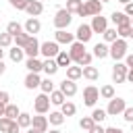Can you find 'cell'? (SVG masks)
Segmentation results:
<instances>
[{
    "label": "cell",
    "mask_w": 133,
    "mask_h": 133,
    "mask_svg": "<svg viewBox=\"0 0 133 133\" xmlns=\"http://www.w3.org/2000/svg\"><path fill=\"white\" fill-rule=\"evenodd\" d=\"M127 50H129L127 39L118 37V39H114V42L110 44V58H114V62H116V60H125V56L129 54Z\"/></svg>",
    "instance_id": "1"
},
{
    "label": "cell",
    "mask_w": 133,
    "mask_h": 133,
    "mask_svg": "<svg viewBox=\"0 0 133 133\" xmlns=\"http://www.w3.org/2000/svg\"><path fill=\"white\" fill-rule=\"evenodd\" d=\"M71 21H73V12H69L66 8H58L56 15H54V19H52V23H54L56 29H69Z\"/></svg>",
    "instance_id": "2"
},
{
    "label": "cell",
    "mask_w": 133,
    "mask_h": 133,
    "mask_svg": "<svg viewBox=\"0 0 133 133\" xmlns=\"http://www.w3.org/2000/svg\"><path fill=\"white\" fill-rule=\"evenodd\" d=\"M102 8H104V2H100V0H85L79 17H96V15H102Z\"/></svg>",
    "instance_id": "3"
},
{
    "label": "cell",
    "mask_w": 133,
    "mask_h": 133,
    "mask_svg": "<svg viewBox=\"0 0 133 133\" xmlns=\"http://www.w3.org/2000/svg\"><path fill=\"white\" fill-rule=\"evenodd\" d=\"M50 94H39V96H35V100H33V110H35V114H48L50 112Z\"/></svg>",
    "instance_id": "4"
},
{
    "label": "cell",
    "mask_w": 133,
    "mask_h": 133,
    "mask_svg": "<svg viewBox=\"0 0 133 133\" xmlns=\"http://www.w3.org/2000/svg\"><path fill=\"white\" fill-rule=\"evenodd\" d=\"M58 52H60V44L56 42V39H48V42H42V46H39V54L44 56V58H56L58 56Z\"/></svg>",
    "instance_id": "5"
},
{
    "label": "cell",
    "mask_w": 133,
    "mask_h": 133,
    "mask_svg": "<svg viewBox=\"0 0 133 133\" xmlns=\"http://www.w3.org/2000/svg\"><path fill=\"white\" fill-rule=\"evenodd\" d=\"M127 71H129V66H127L125 62L116 60L114 66H112V73H110L112 83H125V81H127Z\"/></svg>",
    "instance_id": "6"
},
{
    "label": "cell",
    "mask_w": 133,
    "mask_h": 133,
    "mask_svg": "<svg viewBox=\"0 0 133 133\" xmlns=\"http://www.w3.org/2000/svg\"><path fill=\"white\" fill-rule=\"evenodd\" d=\"M125 108H127V102H125L123 98L114 96L112 100H108L106 112H108V116H118V114H123V110H125Z\"/></svg>",
    "instance_id": "7"
},
{
    "label": "cell",
    "mask_w": 133,
    "mask_h": 133,
    "mask_svg": "<svg viewBox=\"0 0 133 133\" xmlns=\"http://www.w3.org/2000/svg\"><path fill=\"white\" fill-rule=\"evenodd\" d=\"M98 100H100V89H98L96 85H87V87L83 89V104L94 108Z\"/></svg>",
    "instance_id": "8"
},
{
    "label": "cell",
    "mask_w": 133,
    "mask_h": 133,
    "mask_svg": "<svg viewBox=\"0 0 133 133\" xmlns=\"http://www.w3.org/2000/svg\"><path fill=\"white\" fill-rule=\"evenodd\" d=\"M91 37H94L91 25H87V23H81V25L77 27V31H75V39H77V42H83V44H87Z\"/></svg>",
    "instance_id": "9"
},
{
    "label": "cell",
    "mask_w": 133,
    "mask_h": 133,
    "mask_svg": "<svg viewBox=\"0 0 133 133\" xmlns=\"http://www.w3.org/2000/svg\"><path fill=\"white\" fill-rule=\"evenodd\" d=\"M39 46H42V42H39L35 35H31L29 42H27V46L23 48V50H25V56H27V58H37V56H39Z\"/></svg>",
    "instance_id": "10"
},
{
    "label": "cell",
    "mask_w": 133,
    "mask_h": 133,
    "mask_svg": "<svg viewBox=\"0 0 133 133\" xmlns=\"http://www.w3.org/2000/svg\"><path fill=\"white\" fill-rule=\"evenodd\" d=\"M85 52H87V50H85V44H83V42H77V39H75V42L69 46V54H71L73 62H79Z\"/></svg>",
    "instance_id": "11"
},
{
    "label": "cell",
    "mask_w": 133,
    "mask_h": 133,
    "mask_svg": "<svg viewBox=\"0 0 133 133\" xmlns=\"http://www.w3.org/2000/svg\"><path fill=\"white\" fill-rule=\"evenodd\" d=\"M31 127H33L35 131H39V133H48L50 121H48V116H44V114H35V116H31Z\"/></svg>",
    "instance_id": "12"
},
{
    "label": "cell",
    "mask_w": 133,
    "mask_h": 133,
    "mask_svg": "<svg viewBox=\"0 0 133 133\" xmlns=\"http://www.w3.org/2000/svg\"><path fill=\"white\" fill-rule=\"evenodd\" d=\"M91 31L94 33H104L106 29H108V19L106 17H102V15H96V17H91Z\"/></svg>",
    "instance_id": "13"
},
{
    "label": "cell",
    "mask_w": 133,
    "mask_h": 133,
    "mask_svg": "<svg viewBox=\"0 0 133 133\" xmlns=\"http://www.w3.org/2000/svg\"><path fill=\"white\" fill-rule=\"evenodd\" d=\"M25 12H27L29 17H39V15L44 12V2H42V0H27Z\"/></svg>",
    "instance_id": "14"
},
{
    "label": "cell",
    "mask_w": 133,
    "mask_h": 133,
    "mask_svg": "<svg viewBox=\"0 0 133 133\" xmlns=\"http://www.w3.org/2000/svg\"><path fill=\"white\" fill-rule=\"evenodd\" d=\"M54 39H56L58 44L71 46V44L75 42V33H69V29H56V31H54Z\"/></svg>",
    "instance_id": "15"
},
{
    "label": "cell",
    "mask_w": 133,
    "mask_h": 133,
    "mask_svg": "<svg viewBox=\"0 0 133 133\" xmlns=\"http://www.w3.org/2000/svg\"><path fill=\"white\" fill-rule=\"evenodd\" d=\"M91 54H94V58H106V56H110V44H106V42H98L94 48H91Z\"/></svg>",
    "instance_id": "16"
},
{
    "label": "cell",
    "mask_w": 133,
    "mask_h": 133,
    "mask_svg": "<svg viewBox=\"0 0 133 133\" xmlns=\"http://www.w3.org/2000/svg\"><path fill=\"white\" fill-rule=\"evenodd\" d=\"M58 89H60L66 98H73V96L77 94V83H75L73 79H66V77H64V79L60 81V87H58Z\"/></svg>",
    "instance_id": "17"
},
{
    "label": "cell",
    "mask_w": 133,
    "mask_h": 133,
    "mask_svg": "<svg viewBox=\"0 0 133 133\" xmlns=\"http://www.w3.org/2000/svg\"><path fill=\"white\" fill-rule=\"evenodd\" d=\"M110 21L114 23V27H121V25H131V17L123 10V12H118V10H114L112 15H110Z\"/></svg>",
    "instance_id": "18"
},
{
    "label": "cell",
    "mask_w": 133,
    "mask_h": 133,
    "mask_svg": "<svg viewBox=\"0 0 133 133\" xmlns=\"http://www.w3.org/2000/svg\"><path fill=\"white\" fill-rule=\"evenodd\" d=\"M25 31L29 33V35H35V33H39L42 31V23H39V19L37 17H29L27 21H25Z\"/></svg>",
    "instance_id": "19"
},
{
    "label": "cell",
    "mask_w": 133,
    "mask_h": 133,
    "mask_svg": "<svg viewBox=\"0 0 133 133\" xmlns=\"http://www.w3.org/2000/svg\"><path fill=\"white\" fill-rule=\"evenodd\" d=\"M23 83H25V89H35V87H39L42 77H39V73H27Z\"/></svg>",
    "instance_id": "20"
},
{
    "label": "cell",
    "mask_w": 133,
    "mask_h": 133,
    "mask_svg": "<svg viewBox=\"0 0 133 133\" xmlns=\"http://www.w3.org/2000/svg\"><path fill=\"white\" fill-rule=\"evenodd\" d=\"M25 66H27L29 73H42L44 71V60H39V58H27Z\"/></svg>",
    "instance_id": "21"
},
{
    "label": "cell",
    "mask_w": 133,
    "mask_h": 133,
    "mask_svg": "<svg viewBox=\"0 0 133 133\" xmlns=\"http://www.w3.org/2000/svg\"><path fill=\"white\" fill-rule=\"evenodd\" d=\"M58 62H56V58H46L44 60V73L48 75V77H52V75H56L58 73Z\"/></svg>",
    "instance_id": "22"
},
{
    "label": "cell",
    "mask_w": 133,
    "mask_h": 133,
    "mask_svg": "<svg viewBox=\"0 0 133 133\" xmlns=\"http://www.w3.org/2000/svg\"><path fill=\"white\" fill-rule=\"evenodd\" d=\"M8 58H10L12 62H21V60L25 58V50H23L21 46H10V50H8Z\"/></svg>",
    "instance_id": "23"
},
{
    "label": "cell",
    "mask_w": 133,
    "mask_h": 133,
    "mask_svg": "<svg viewBox=\"0 0 133 133\" xmlns=\"http://www.w3.org/2000/svg\"><path fill=\"white\" fill-rule=\"evenodd\" d=\"M81 77H83V66H79V64H71V66H66V79L77 81V79H81Z\"/></svg>",
    "instance_id": "24"
},
{
    "label": "cell",
    "mask_w": 133,
    "mask_h": 133,
    "mask_svg": "<svg viewBox=\"0 0 133 133\" xmlns=\"http://www.w3.org/2000/svg\"><path fill=\"white\" fill-rule=\"evenodd\" d=\"M56 62H58V66H71L73 64V58H71V54L66 52V50H60L58 52V56H56Z\"/></svg>",
    "instance_id": "25"
},
{
    "label": "cell",
    "mask_w": 133,
    "mask_h": 133,
    "mask_svg": "<svg viewBox=\"0 0 133 133\" xmlns=\"http://www.w3.org/2000/svg\"><path fill=\"white\" fill-rule=\"evenodd\" d=\"M50 102H52L54 106H62V104L66 102V96H64L60 89H54V91L50 94Z\"/></svg>",
    "instance_id": "26"
},
{
    "label": "cell",
    "mask_w": 133,
    "mask_h": 133,
    "mask_svg": "<svg viewBox=\"0 0 133 133\" xmlns=\"http://www.w3.org/2000/svg\"><path fill=\"white\" fill-rule=\"evenodd\" d=\"M48 121H50V125L60 127V125L64 123V114H62L60 110H52V112H50V116H48Z\"/></svg>",
    "instance_id": "27"
},
{
    "label": "cell",
    "mask_w": 133,
    "mask_h": 133,
    "mask_svg": "<svg viewBox=\"0 0 133 133\" xmlns=\"http://www.w3.org/2000/svg\"><path fill=\"white\" fill-rule=\"evenodd\" d=\"M64 8L69 12H73V15H79L81 8H83V0H66V6Z\"/></svg>",
    "instance_id": "28"
},
{
    "label": "cell",
    "mask_w": 133,
    "mask_h": 133,
    "mask_svg": "<svg viewBox=\"0 0 133 133\" xmlns=\"http://www.w3.org/2000/svg\"><path fill=\"white\" fill-rule=\"evenodd\" d=\"M89 116L94 118V123H102V121L108 118V112H106V108H94Z\"/></svg>",
    "instance_id": "29"
},
{
    "label": "cell",
    "mask_w": 133,
    "mask_h": 133,
    "mask_svg": "<svg viewBox=\"0 0 133 133\" xmlns=\"http://www.w3.org/2000/svg\"><path fill=\"white\" fill-rule=\"evenodd\" d=\"M6 31H8V33H10L12 37H15V35H19L21 31H25V27H23V25H21L19 21H10V23L6 25Z\"/></svg>",
    "instance_id": "30"
},
{
    "label": "cell",
    "mask_w": 133,
    "mask_h": 133,
    "mask_svg": "<svg viewBox=\"0 0 133 133\" xmlns=\"http://www.w3.org/2000/svg\"><path fill=\"white\" fill-rule=\"evenodd\" d=\"M102 37H104L106 44H112L114 39H118V31H116V27H108V29L102 33Z\"/></svg>",
    "instance_id": "31"
},
{
    "label": "cell",
    "mask_w": 133,
    "mask_h": 133,
    "mask_svg": "<svg viewBox=\"0 0 133 133\" xmlns=\"http://www.w3.org/2000/svg\"><path fill=\"white\" fill-rule=\"evenodd\" d=\"M83 77L89 79V81H96V79L100 77V71H98L96 66H91V64H89V66H83Z\"/></svg>",
    "instance_id": "32"
},
{
    "label": "cell",
    "mask_w": 133,
    "mask_h": 133,
    "mask_svg": "<svg viewBox=\"0 0 133 133\" xmlns=\"http://www.w3.org/2000/svg\"><path fill=\"white\" fill-rule=\"evenodd\" d=\"M19 114H21V110H19V106H17V104H6V110H4V116H8V118H12V121H17V118H19Z\"/></svg>",
    "instance_id": "33"
},
{
    "label": "cell",
    "mask_w": 133,
    "mask_h": 133,
    "mask_svg": "<svg viewBox=\"0 0 133 133\" xmlns=\"http://www.w3.org/2000/svg\"><path fill=\"white\" fill-rule=\"evenodd\" d=\"M100 98H104V100H112L114 98V85H102L100 87Z\"/></svg>",
    "instance_id": "34"
},
{
    "label": "cell",
    "mask_w": 133,
    "mask_h": 133,
    "mask_svg": "<svg viewBox=\"0 0 133 133\" xmlns=\"http://www.w3.org/2000/svg\"><path fill=\"white\" fill-rule=\"evenodd\" d=\"M17 123H19L21 129H29V127H31V114H29V112H21L19 118H17Z\"/></svg>",
    "instance_id": "35"
},
{
    "label": "cell",
    "mask_w": 133,
    "mask_h": 133,
    "mask_svg": "<svg viewBox=\"0 0 133 133\" xmlns=\"http://www.w3.org/2000/svg\"><path fill=\"white\" fill-rule=\"evenodd\" d=\"M39 89H42L44 94H52V91H54V81H52V77H46V79H42V83H39Z\"/></svg>",
    "instance_id": "36"
},
{
    "label": "cell",
    "mask_w": 133,
    "mask_h": 133,
    "mask_svg": "<svg viewBox=\"0 0 133 133\" xmlns=\"http://www.w3.org/2000/svg\"><path fill=\"white\" fill-rule=\"evenodd\" d=\"M60 112H62L64 116H73V114L77 112V106H75L73 102H69V100H66V102H64V104L60 106Z\"/></svg>",
    "instance_id": "37"
},
{
    "label": "cell",
    "mask_w": 133,
    "mask_h": 133,
    "mask_svg": "<svg viewBox=\"0 0 133 133\" xmlns=\"http://www.w3.org/2000/svg\"><path fill=\"white\" fill-rule=\"evenodd\" d=\"M29 37H31V35H29L27 31H21L19 35H15V46H21V48H25V46H27V42H29Z\"/></svg>",
    "instance_id": "38"
},
{
    "label": "cell",
    "mask_w": 133,
    "mask_h": 133,
    "mask_svg": "<svg viewBox=\"0 0 133 133\" xmlns=\"http://www.w3.org/2000/svg\"><path fill=\"white\" fill-rule=\"evenodd\" d=\"M12 42H15V37H12L8 31L0 33V48H10V46H12Z\"/></svg>",
    "instance_id": "39"
},
{
    "label": "cell",
    "mask_w": 133,
    "mask_h": 133,
    "mask_svg": "<svg viewBox=\"0 0 133 133\" xmlns=\"http://www.w3.org/2000/svg\"><path fill=\"white\" fill-rule=\"evenodd\" d=\"M131 25H121V27H116V31H118V37H123V39H129L131 37Z\"/></svg>",
    "instance_id": "40"
},
{
    "label": "cell",
    "mask_w": 133,
    "mask_h": 133,
    "mask_svg": "<svg viewBox=\"0 0 133 133\" xmlns=\"http://www.w3.org/2000/svg\"><path fill=\"white\" fill-rule=\"evenodd\" d=\"M94 125H96V123H94V118H91V116H83V118H79V127H81L83 131H89Z\"/></svg>",
    "instance_id": "41"
},
{
    "label": "cell",
    "mask_w": 133,
    "mask_h": 133,
    "mask_svg": "<svg viewBox=\"0 0 133 133\" xmlns=\"http://www.w3.org/2000/svg\"><path fill=\"white\" fill-rule=\"evenodd\" d=\"M10 125H12V118L0 116V133H8V131H10Z\"/></svg>",
    "instance_id": "42"
},
{
    "label": "cell",
    "mask_w": 133,
    "mask_h": 133,
    "mask_svg": "<svg viewBox=\"0 0 133 133\" xmlns=\"http://www.w3.org/2000/svg\"><path fill=\"white\" fill-rule=\"evenodd\" d=\"M91 60H94V54H91V52H85V54H83V58H81L77 64H79V66H89V64H91Z\"/></svg>",
    "instance_id": "43"
},
{
    "label": "cell",
    "mask_w": 133,
    "mask_h": 133,
    "mask_svg": "<svg viewBox=\"0 0 133 133\" xmlns=\"http://www.w3.org/2000/svg\"><path fill=\"white\" fill-rule=\"evenodd\" d=\"M123 118H125L127 123H133V106H127V108L123 110Z\"/></svg>",
    "instance_id": "44"
},
{
    "label": "cell",
    "mask_w": 133,
    "mask_h": 133,
    "mask_svg": "<svg viewBox=\"0 0 133 133\" xmlns=\"http://www.w3.org/2000/svg\"><path fill=\"white\" fill-rule=\"evenodd\" d=\"M0 104H10V94L6 89H0Z\"/></svg>",
    "instance_id": "45"
},
{
    "label": "cell",
    "mask_w": 133,
    "mask_h": 133,
    "mask_svg": "<svg viewBox=\"0 0 133 133\" xmlns=\"http://www.w3.org/2000/svg\"><path fill=\"white\" fill-rule=\"evenodd\" d=\"M87 133H106V129H104V127H102L100 123H96V125H94V127H91V129H89Z\"/></svg>",
    "instance_id": "46"
},
{
    "label": "cell",
    "mask_w": 133,
    "mask_h": 133,
    "mask_svg": "<svg viewBox=\"0 0 133 133\" xmlns=\"http://www.w3.org/2000/svg\"><path fill=\"white\" fill-rule=\"evenodd\" d=\"M25 6H27V0H19L12 8H17V10H25Z\"/></svg>",
    "instance_id": "47"
},
{
    "label": "cell",
    "mask_w": 133,
    "mask_h": 133,
    "mask_svg": "<svg viewBox=\"0 0 133 133\" xmlns=\"http://www.w3.org/2000/svg\"><path fill=\"white\" fill-rule=\"evenodd\" d=\"M125 12H127V15H129V17H133V0H131V2H127V4H125Z\"/></svg>",
    "instance_id": "48"
},
{
    "label": "cell",
    "mask_w": 133,
    "mask_h": 133,
    "mask_svg": "<svg viewBox=\"0 0 133 133\" xmlns=\"http://www.w3.org/2000/svg\"><path fill=\"white\" fill-rule=\"evenodd\" d=\"M19 131H21L19 123H17V121H12V125H10V131H8V133H19Z\"/></svg>",
    "instance_id": "49"
},
{
    "label": "cell",
    "mask_w": 133,
    "mask_h": 133,
    "mask_svg": "<svg viewBox=\"0 0 133 133\" xmlns=\"http://www.w3.org/2000/svg\"><path fill=\"white\" fill-rule=\"evenodd\" d=\"M106 133H125L121 127H106Z\"/></svg>",
    "instance_id": "50"
},
{
    "label": "cell",
    "mask_w": 133,
    "mask_h": 133,
    "mask_svg": "<svg viewBox=\"0 0 133 133\" xmlns=\"http://www.w3.org/2000/svg\"><path fill=\"white\" fill-rule=\"evenodd\" d=\"M125 64H127L129 69L133 66V54H127V56H125Z\"/></svg>",
    "instance_id": "51"
},
{
    "label": "cell",
    "mask_w": 133,
    "mask_h": 133,
    "mask_svg": "<svg viewBox=\"0 0 133 133\" xmlns=\"http://www.w3.org/2000/svg\"><path fill=\"white\" fill-rule=\"evenodd\" d=\"M127 81H129V83H133V66L127 71Z\"/></svg>",
    "instance_id": "52"
},
{
    "label": "cell",
    "mask_w": 133,
    "mask_h": 133,
    "mask_svg": "<svg viewBox=\"0 0 133 133\" xmlns=\"http://www.w3.org/2000/svg\"><path fill=\"white\" fill-rule=\"evenodd\" d=\"M6 73V64H4V60H0V75H4Z\"/></svg>",
    "instance_id": "53"
},
{
    "label": "cell",
    "mask_w": 133,
    "mask_h": 133,
    "mask_svg": "<svg viewBox=\"0 0 133 133\" xmlns=\"http://www.w3.org/2000/svg\"><path fill=\"white\" fill-rule=\"evenodd\" d=\"M4 110H6V104H0V116H4Z\"/></svg>",
    "instance_id": "54"
},
{
    "label": "cell",
    "mask_w": 133,
    "mask_h": 133,
    "mask_svg": "<svg viewBox=\"0 0 133 133\" xmlns=\"http://www.w3.org/2000/svg\"><path fill=\"white\" fill-rule=\"evenodd\" d=\"M27 133H39V131H35L33 127H29V129H27Z\"/></svg>",
    "instance_id": "55"
},
{
    "label": "cell",
    "mask_w": 133,
    "mask_h": 133,
    "mask_svg": "<svg viewBox=\"0 0 133 133\" xmlns=\"http://www.w3.org/2000/svg\"><path fill=\"white\" fill-rule=\"evenodd\" d=\"M4 58V48H0V60Z\"/></svg>",
    "instance_id": "56"
},
{
    "label": "cell",
    "mask_w": 133,
    "mask_h": 133,
    "mask_svg": "<svg viewBox=\"0 0 133 133\" xmlns=\"http://www.w3.org/2000/svg\"><path fill=\"white\" fill-rule=\"evenodd\" d=\"M50 133H62L60 129H50Z\"/></svg>",
    "instance_id": "57"
},
{
    "label": "cell",
    "mask_w": 133,
    "mask_h": 133,
    "mask_svg": "<svg viewBox=\"0 0 133 133\" xmlns=\"http://www.w3.org/2000/svg\"><path fill=\"white\" fill-rule=\"evenodd\" d=\"M8 2H10V6H15V4L19 2V0H8Z\"/></svg>",
    "instance_id": "58"
},
{
    "label": "cell",
    "mask_w": 133,
    "mask_h": 133,
    "mask_svg": "<svg viewBox=\"0 0 133 133\" xmlns=\"http://www.w3.org/2000/svg\"><path fill=\"white\" fill-rule=\"evenodd\" d=\"M118 2H121V4H127V2H131V0H118Z\"/></svg>",
    "instance_id": "59"
},
{
    "label": "cell",
    "mask_w": 133,
    "mask_h": 133,
    "mask_svg": "<svg viewBox=\"0 0 133 133\" xmlns=\"http://www.w3.org/2000/svg\"><path fill=\"white\" fill-rule=\"evenodd\" d=\"M131 27H133V25H131ZM131 39H133V29H131Z\"/></svg>",
    "instance_id": "60"
},
{
    "label": "cell",
    "mask_w": 133,
    "mask_h": 133,
    "mask_svg": "<svg viewBox=\"0 0 133 133\" xmlns=\"http://www.w3.org/2000/svg\"><path fill=\"white\" fill-rule=\"evenodd\" d=\"M131 133H133V123H131Z\"/></svg>",
    "instance_id": "61"
},
{
    "label": "cell",
    "mask_w": 133,
    "mask_h": 133,
    "mask_svg": "<svg viewBox=\"0 0 133 133\" xmlns=\"http://www.w3.org/2000/svg\"><path fill=\"white\" fill-rule=\"evenodd\" d=\"M100 2H110V0H100Z\"/></svg>",
    "instance_id": "62"
},
{
    "label": "cell",
    "mask_w": 133,
    "mask_h": 133,
    "mask_svg": "<svg viewBox=\"0 0 133 133\" xmlns=\"http://www.w3.org/2000/svg\"><path fill=\"white\" fill-rule=\"evenodd\" d=\"M131 25H133V17H131Z\"/></svg>",
    "instance_id": "63"
},
{
    "label": "cell",
    "mask_w": 133,
    "mask_h": 133,
    "mask_svg": "<svg viewBox=\"0 0 133 133\" xmlns=\"http://www.w3.org/2000/svg\"><path fill=\"white\" fill-rule=\"evenodd\" d=\"M42 2H46V0H42Z\"/></svg>",
    "instance_id": "64"
}]
</instances>
